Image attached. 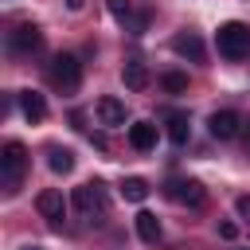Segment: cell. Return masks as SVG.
I'll use <instances>...</instances> for the list:
<instances>
[{"label":"cell","mask_w":250,"mask_h":250,"mask_svg":"<svg viewBox=\"0 0 250 250\" xmlns=\"http://www.w3.org/2000/svg\"><path fill=\"white\" fill-rule=\"evenodd\" d=\"M215 43H219V55H223V59H246V55H250V27H246L242 20H227V23L219 27Z\"/></svg>","instance_id":"1"},{"label":"cell","mask_w":250,"mask_h":250,"mask_svg":"<svg viewBox=\"0 0 250 250\" xmlns=\"http://www.w3.org/2000/svg\"><path fill=\"white\" fill-rule=\"evenodd\" d=\"M23 168H27V148H23L20 141H8L4 152H0V176H4V191H8V195L20 188Z\"/></svg>","instance_id":"2"},{"label":"cell","mask_w":250,"mask_h":250,"mask_svg":"<svg viewBox=\"0 0 250 250\" xmlns=\"http://www.w3.org/2000/svg\"><path fill=\"white\" fill-rule=\"evenodd\" d=\"M51 82H55L62 94L78 90V82H82V62H78L74 55H55V59H51Z\"/></svg>","instance_id":"3"},{"label":"cell","mask_w":250,"mask_h":250,"mask_svg":"<svg viewBox=\"0 0 250 250\" xmlns=\"http://www.w3.org/2000/svg\"><path fill=\"white\" fill-rule=\"evenodd\" d=\"M70 203H74L82 215H94V211L102 215V211H105V184H98V180H94V184H82V188H74Z\"/></svg>","instance_id":"4"},{"label":"cell","mask_w":250,"mask_h":250,"mask_svg":"<svg viewBox=\"0 0 250 250\" xmlns=\"http://www.w3.org/2000/svg\"><path fill=\"white\" fill-rule=\"evenodd\" d=\"M39 43H43V31H39L35 23H20V27L8 35L12 55H31V51H39Z\"/></svg>","instance_id":"5"},{"label":"cell","mask_w":250,"mask_h":250,"mask_svg":"<svg viewBox=\"0 0 250 250\" xmlns=\"http://www.w3.org/2000/svg\"><path fill=\"white\" fill-rule=\"evenodd\" d=\"M35 207H39V215H43L51 227H59L62 215H66V199H62V191H55V188L39 191V195H35Z\"/></svg>","instance_id":"6"},{"label":"cell","mask_w":250,"mask_h":250,"mask_svg":"<svg viewBox=\"0 0 250 250\" xmlns=\"http://www.w3.org/2000/svg\"><path fill=\"white\" fill-rule=\"evenodd\" d=\"M168 195H172L176 203H188V207H199V203L207 199V191H203L199 180H172V184H168Z\"/></svg>","instance_id":"7"},{"label":"cell","mask_w":250,"mask_h":250,"mask_svg":"<svg viewBox=\"0 0 250 250\" xmlns=\"http://www.w3.org/2000/svg\"><path fill=\"white\" fill-rule=\"evenodd\" d=\"M238 113L234 109H219V113H211V121H207V129H211V137L215 141H230V137H238Z\"/></svg>","instance_id":"8"},{"label":"cell","mask_w":250,"mask_h":250,"mask_svg":"<svg viewBox=\"0 0 250 250\" xmlns=\"http://www.w3.org/2000/svg\"><path fill=\"white\" fill-rule=\"evenodd\" d=\"M16 98H20V109H23V117H27L31 125H39V121L47 117V98H43L39 90H20Z\"/></svg>","instance_id":"9"},{"label":"cell","mask_w":250,"mask_h":250,"mask_svg":"<svg viewBox=\"0 0 250 250\" xmlns=\"http://www.w3.org/2000/svg\"><path fill=\"white\" fill-rule=\"evenodd\" d=\"M94 113H98V121L102 125H125V102L121 98H98V105H94Z\"/></svg>","instance_id":"10"},{"label":"cell","mask_w":250,"mask_h":250,"mask_svg":"<svg viewBox=\"0 0 250 250\" xmlns=\"http://www.w3.org/2000/svg\"><path fill=\"white\" fill-rule=\"evenodd\" d=\"M129 145H133L137 152H148V148L156 145V125H152V121H133V125H129Z\"/></svg>","instance_id":"11"},{"label":"cell","mask_w":250,"mask_h":250,"mask_svg":"<svg viewBox=\"0 0 250 250\" xmlns=\"http://www.w3.org/2000/svg\"><path fill=\"white\" fill-rule=\"evenodd\" d=\"M172 51L184 55V59H191V62H203V39L191 35V31H188V35H176V39H172Z\"/></svg>","instance_id":"12"},{"label":"cell","mask_w":250,"mask_h":250,"mask_svg":"<svg viewBox=\"0 0 250 250\" xmlns=\"http://www.w3.org/2000/svg\"><path fill=\"white\" fill-rule=\"evenodd\" d=\"M121 78H125V86H129L133 94H141V90L148 86V66L137 62V59H129V62L121 66Z\"/></svg>","instance_id":"13"},{"label":"cell","mask_w":250,"mask_h":250,"mask_svg":"<svg viewBox=\"0 0 250 250\" xmlns=\"http://www.w3.org/2000/svg\"><path fill=\"white\" fill-rule=\"evenodd\" d=\"M47 164H51V172H55V176H66V172L74 168V152H70V148L51 145V148H47Z\"/></svg>","instance_id":"14"},{"label":"cell","mask_w":250,"mask_h":250,"mask_svg":"<svg viewBox=\"0 0 250 250\" xmlns=\"http://www.w3.org/2000/svg\"><path fill=\"white\" fill-rule=\"evenodd\" d=\"M137 234H141V242H160V219L152 211H141L137 215Z\"/></svg>","instance_id":"15"},{"label":"cell","mask_w":250,"mask_h":250,"mask_svg":"<svg viewBox=\"0 0 250 250\" xmlns=\"http://www.w3.org/2000/svg\"><path fill=\"white\" fill-rule=\"evenodd\" d=\"M188 137H191L188 117H184V113H168V141H172V145H188Z\"/></svg>","instance_id":"16"},{"label":"cell","mask_w":250,"mask_h":250,"mask_svg":"<svg viewBox=\"0 0 250 250\" xmlns=\"http://www.w3.org/2000/svg\"><path fill=\"white\" fill-rule=\"evenodd\" d=\"M121 199H129V203H145V199H148V184H145L141 176H129V180L121 184Z\"/></svg>","instance_id":"17"},{"label":"cell","mask_w":250,"mask_h":250,"mask_svg":"<svg viewBox=\"0 0 250 250\" xmlns=\"http://www.w3.org/2000/svg\"><path fill=\"white\" fill-rule=\"evenodd\" d=\"M160 86H164L168 94H184V90H188V74H180V70H168V74L160 78Z\"/></svg>","instance_id":"18"},{"label":"cell","mask_w":250,"mask_h":250,"mask_svg":"<svg viewBox=\"0 0 250 250\" xmlns=\"http://www.w3.org/2000/svg\"><path fill=\"white\" fill-rule=\"evenodd\" d=\"M105 8H109V16L121 20V23L133 20V0H105Z\"/></svg>","instance_id":"19"},{"label":"cell","mask_w":250,"mask_h":250,"mask_svg":"<svg viewBox=\"0 0 250 250\" xmlns=\"http://www.w3.org/2000/svg\"><path fill=\"white\" fill-rule=\"evenodd\" d=\"M219 238H227V242H230V238H238V223L223 219V223H219Z\"/></svg>","instance_id":"20"},{"label":"cell","mask_w":250,"mask_h":250,"mask_svg":"<svg viewBox=\"0 0 250 250\" xmlns=\"http://www.w3.org/2000/svg\"><path fill=\"white\" fill-rule=\"evenodd\" d=\"M234 207H238V215H242V219H250V195H238V199H234Z\"/></svg>","instance_id":"21"},{"label":"cell","mask_w":250,"mask_h":250,"mask_svg":"<svg viewBox=\"0 0 250 250\" xmlns=\"http://www.w3.org/2000/svg\"><path fill=\"white\" fill-rule=\"evenodd\" d=\"M66 4H70V12H78V8H82V0H66Z\"/></svg>","instance_id":"22"},{"label":"cell","mask_w":250,"mask_h":250,"mask_svg":"<svg viewBox=\"0 0 250 250\" xmlns=\"http://www.w3.org/2000/svg\"><path fill=\"white\" fill-rule=\"evenodd\" d=\"M246 148H250V125H246Z\"/></svg>","instance_id":"23"},{"label":"cell","mask_w":250,"mask_h":250,"mask_svg":"<svg viewBox=\"0 0 250 250\" xmlns=\"http://www.w3.org/2000/svg\"><path fill=\"white\" fill-rule=\"evenodd\" d=\"M23 250H43V246H23Z\"/></svg>","instance_id":"24"}]
</instances>
